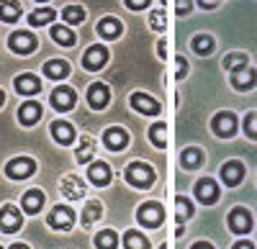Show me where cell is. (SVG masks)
Instances as JSON below:
<instances>
[{"label": "cell", "instance_id": "cell-1", "mask_svg": "<svg viewBox=\"0 0 257 249\" xmlns=\"http://www.w3.org/2000/svg\"><path fill=\"white\" fill-rule=\"evenodd\" d=\"M126 180L137 185V188H147V185H152L155 182V172L149 164H142V162H132L126 167Z\"/></svg>", "mask_w": 257, "mask_h": 249}, {"label": "cell", "instance_id": "cell-2", "mask_svg": "<svg viewBox=\"0 0 257 249\" xmlns=\"http://www.w3.org/2000/svg\"><path fill=\"white\" fill-rule=\"evenodd\" d=\"M34 170H36V162H34V159H29V157H16V159L8 162L6 175L13 177V180H24V177L34 175Z\"/></svg>", "mask_w": 257, "mask_h": 249}, {"label": "cell", "instance_id": "cell-3", "mask_svg": "<svg viewBox=\"0 0 257 249\" xmlns=\"http://www.w3.org/2000/svg\"><path fill=\"white\" fill-rule=\"evenodd\" d=\"M213 126V134L216 136H234V131H237V118H234V113H216L211 121Z\"/></svg>", "mask_w": 257, "mask_h": 249}, {"label": "cell", "instance_id": "cell-4", "mask_svg": "<svg viewBox=\"0 0 257 249\" xmlns=\"http://www.w3.org/2000/svg\"><path fill=\"white\" fill-rule=\"evenodd\" d=\"M11 49L18 52V54H31V52L36 49L34 34H29V31H16V34L11 36Z\"/></svg>", "mask_w": 257, "mask_h": 249}, {"label": "cell", "instance_id": "cell-5", "mask_svg": "<svg viewBox=\"0 0 257 249\" xmlns=\"http://www.w3.org/2000/svg\"><path fill=\"white\" fill-rule=\"evenodd\" d=\"M229 229L237 231V234H247L252 229V216L244 208H234L229 213Z\"/></svg>", "mask_w": 257, "mask_h": 249}, {"label": "cell", "instance_id": "cell-6", "mask_svg": "<svg viewBox=\"0 0 257 249\" xmlns=\"http://www.w3.org/2000/svg\"><path fill=\"white\" fill-rule=\"evenodd\" d=\"M82 62H85V67H88V70H100L105 62H108V49L95 44V47H90L88 52H85V59Z\"/></svg>", "mask_w": 257, "mask_h": 249}, {"label": "cell", "instance_id": "cell-7", "mask_svg": "<svg viewBox=\"0 0 257 249\" xmlns=\"http://www.w3.org/2000/svg\"><path fill=\"white\" fill-rule=\"evenodd\" d=\"M162 218H165V213L160 208V203H144L139 208V221L147 226H157V223H162Z\"/></svg>", "mask_w": 257, "mask_h": 249}, {"label": "cell", "instance_id": "cell-8", "mask_svg": "<svg viewBox=\"0 0 257 249\" xmlns=\"http://www.w3.org/2000/svg\"><path fill=\"white\" fill-rule=\"evenodd\" d=\"M52 106L57 111H70L75 106V90L72 88H57L52 93Z\"/></svg>", "mask_w": 257, "mask_h": 249}, {"label": "cell", "instance_id": "cell-9", "mask_svg": "<svg viewBox=\"0 0 257 249\" xmlns=\"http://www.w3.org/2000/svg\"><path fill=\"white\" fill-rule=\"evenodd\" d=\"M132 106H134L137 111L147 113V116H157V113H160V103H157L155 98L144 95V93H134V95H132Z\"/></svg>", "mask_w": 257, "mask_h": 249}, {"label": "cell", "instance_id": "cell-10", "mask_svg": "<svg viewBox=\"0 0 257 249\" xmlns=\"http://www.w3.org/2000/svg\"><path fill=\"white\" fill-rule=\"evenodd\" d=\"M75 221V213L70 208H62V205H57V208L49 213V223L54 226V229H62V231H67L70 226Z\"/></svg>", "mask_w": 257, "mask_h": 249}, {"label": "cell", "instance_id": "cell-11", "mask_svg": "<svg viewBox=\"0 0 257 249\" xmlns=\"http://www.w3.org/2000/svg\"><path fill=\"white\" fill-rule=\"evenodd\" d=\"M103 141H105V147L108 149H113V152H121V149H126V144H128V136H126V131L123 129H108L103 134Z\"/></svg>", "mask_w": 257, "mask_h": 249}, {"label": "cell", "instance_id": "cell-12", "mask_svg": "<svg viewBox=\"0 0 257 249\" xmlns=\"http://www.w3.org/2000/svg\"><path fill=\"white\" fill-rule=\"evenodd\" d=\"M62 195H64V198H70V200L82 198V195H85V185H82V180L75 177V175H67V177L62 180Z\"/></svg>", "mask_w": 257, "mask_h": 249}, {"label": "cell", "instance_id": "cell-13", "mask_svg": "<svg viewBox=\"0 0 257 249\" xmlns=\"http://www.w3.org/2000/svg\"><path fill=\"white\" fill-rule=\"evenodd\" d=\"M254 80H257L254 70L252 67H242V70H237L231 75V85L237 90H249V88H254Z\"/></svg>", "mask_w": 257, "mask_h": 249}, {"label": "cell", "instance_id": "cell-14", "mask_svg": "<svg viewBox=\"0 0 257 249\" xmlns=\"http://www.w3.org/2000/svg\"><path fill=\"white\" fill-rule=\"evenodd\" d=\"M196 198L201 200V203H213L219 198V188H216V182L213 180H201V182H196Z\"/></svg>", "mask_w": 257, "mask_h": 249}, {"label": "cell", "instance_id": "cell-15", "mask_svg": "<svg viewBox=\"0 0 257 249\" xmlns=\"http://www.w3.org/2000/svg\"><path fill=\"white\" fill-rule=\"evenodd\" d=\"M21 226V213L13 208V205H6L3 211H0V229L3 231H16Z\"/></svg>", "mask_w": 257, "mask_h": 249}, {"label": "cell", "instance_id": "cell-16", "mask_svg": "<svg viewBox=\"0 0 257 249\" xmlns=\"http://www.w3.org/2000/svg\"><path fill=\"white\" fill-rule=\"evenodd\" d=\"M242 177H244L242 162H226L224 167H221V180H224L226 185H237Z\"/></svg>", "mask_w": 257, "mask_h": 249}, {"label": "cell", "instance_id": "cell-17", "mask_svg": "<svg viewBox=\"0 0 257 249\" xmlns=\"http://www.w3.org/2000/svg\"><path fill=\"white\" fill-rule=\"evenodd\" d=\"M88 100H90V106H93L95 111L105 108V103H108V88L100 85V82L90 85V90H88Z\"/></svg>", "mask_w": 257, "mask_h": 249}, {"label": "cell", "instance_id": "cell-18", "mask_svg": "<svg viewBox=\"0 0 257 249\" xmlns=\"http://www.w3.org/2000/svg\"><path fill=\"white\" fill-rule=\"evenodd\" d=\"M16 90L24 95H34L41 90V82L36 75H21V77H16Z\"/></svg>", "mask_w": 257, "mask_h": 249}, {"label": "cell", "instance_id": "cell-19", "mask_svg": "<svg viewBox=\"0 0 257 249\" xmlns=\"http://www.w3.org/2000/svg\"><path fill=\"white\" fill-rule=\"evenodd\" d=\"M88 175H90V180L95 185H108L111 182V170H108V164H105V162H93Z\"/></svg>", "mask_w": 257, "mask_h": 249}, {"label": "cell", "instance_id": "cell-20", "mask_svg": "<svg viewBox=\"0 0 257 249\" xmlns=\"http://www.w3.org/2000/svg\"><path fill=\"white\" fill-rule=\"evenodd\" d=\"M39 116H41V106H39V103H34V100L24 103V106H21V111H18L21 123H26V126H29V123H36Z\"/></svg>", "mask_w": 257, "mask_h": 249}, {"label": "cell", "instance_id": "cell-21", "mask_svg": "<svg viewBox=\"0 0 257 249\" xmlns=\"http://www.w3.org/2000/svg\"><path fill=\"white\" fill-rule=\"evenodd\" d=\"M52 134H54V139L62 141V144H70V141L75 139V131H72V126H70L67 121H57V123H52Z\"/></svg>", "mask_w": 257, "mask_h": 249}, {"label": "cell", "instance_id": "cell-22", "mask_svg": "<svg viewBox=\"0 0 257 249\" xmlns=\"http://www.w3.org/2000/svg\"><path fill=\"white\" fill-rule=\"evenodd\" d=\"M44 72L52 80H62V77H67L70 67H67V62H62V59H52V62H47V65H44Z\"/></svg>", "mask_w": 257, "mask_h": 249}, {"label": "cell", "instance_id": "cell-23", "mask_svg": "<svg viewBox=\"0 0 257 249\" xmlns=\"http://www.w3.org/2000/svg\"><path fill=\"white\" fill-rule=\"evenodd\" d=\"M98 31L105 36V39H113L121 34V21L118 18H103L100 24H98Z\"/></svg>", "mask_w": 257, "mask_h": 249}, {"label": "cell", "instance_id": "cell-24", "mask_svg": "<svg viewBox=\"0 0 257 249\" xmlns=\"http://www.w3.org/2000/svg\"><path fill=\"white\" fill-rule=\"evenodd\" d=\"M41 203H44V193H41V190H29V193L24 195V211L36 213V211L41 208Z\"/></svg>", "mask_w": 257, "mask_h": 249}, {"label": "cell", "instance_id": "cell-25", "mask_svg": "<svg viewBox=\"0 0 257 249\" xmlns=\"http://www.w3.org/2000/svg\"><path fill=\"white\" fill-rule=\"evenodd\" d=\"M193 52L196 54H211L213 52V39L206 36V34H198V36H193Z\"/></svg>", "mask_w": 257, "mask_h": 249}, {"label": "cell", "instance_id": "cell-26", "mask_svg": "<svg viewBox=\"0 0 257 249\" xmlns=\"http://www.w3.org/2000/svg\"><path fill=\"white\" fill-rule=\"evenodd\" d=\"M52 39L59 41L62 47H72V44H75V34H72L67 26H54V29H52Z\"/></svg>", "mask_w": 257, "mask_h": 249}, {"label": "cell", "instance_id": "cell-27", "mask_svg": "<svg viewBox=\"0 0 257 249\" xmlns=\"http://www.w3.org/2000/svg\"><path fill=\"white\" fill-rule=\"evenodd\" d=\"M123 246H126V249H149V241H147L139 231H126Z\"/></svg>", "mask_w": 257, "mask_h": 249}, {"label": "cell", "instance_id": "cell-28", "mask_svg": "<svg viewBox=\"0 0 257 249\" xmlns=\"http://www.w3.org/2000/svg\"><path fill=\"white\" fill-rule=\"evenodd\" d=\"M116 234L113 231H108V229H105V231H100L98 236H95V246L98 249H116Z\"/></svg>", "mask_w": 257, "mask_h": 249}, {"label": "cell", "instance_id": "cell-29", "mask_svg": "<svg viewBox=\"0 0 257 249\" xmlns=\"http://www.w3.org/2000/svg\"><path fill=\"white\" fill-rule=\"evenodd\" d=\"M224 67L226 70H242V67H247V57L242 54V52H234V54H229L226 59H224Z\"/></svg>", "mask_w": 257, "mask_h": 249}, {"label": "cell", "instance_id": "cell-30", "mask_svg": "<svg viewBox=\"0 0 257 249\" xmlns=\"http://www.w3.org/2000/svg\"><path fill=\"white\" fill-rule=\"evenodd\" d=\"M100 203H88V205H85V211H82V223L85 226H90L93 221H98L100 218Z\"/></svg>", "mask_w": 257, "mask_h": 249}, {"label": "cell", "instance_id": "cell-31", "mask_svg": "<svg viewBox=\"0 0 257 249\" xmlns=\"http://www.w3.org/2000/svg\"><path fill=\"white\" fill-rule=\"evenodd\" d=\"M49 21H54V11H52V8H39V11L31 13V24H34V26L49 24Z\"/></svg>", "mask_w": 257, "mask_h": 249}, {"label": "cell", "instance_id": "cell-32", "mask_svg": "<svg viewBox=\"0 0 257 249\" xmlns=\"http://www.w3.org/2000/svg\"><path fill=\"white\" fill-rule=\"evenodd\" d=\"M62 16H64V21H67V24H80V21L85 18V11L80 8V6H67L62 11Z\"/></svg>", "mask_w": 257, "mask_h": 249}, {"label": "cell", "instance_id": "cell-33", "mask_svg": "<svg viewBox=\"0 0 257 249\" xmlns=\"http://www.w3.org/2000/svg\"><path fill=\"white\" fill-rule=\"evenodd\" d=\"M21 16V6L18 3H3L0 6V18L3 21H16Z\"/></svg>", "mask_w": 257, "mask_h": 249}, {"label": "cell", "instance_id": "cell-34", "mask_svg": "<svg viewBox=\"0 0 257 249\" xmlns=\"http://www.w3.org/2000/svg\"><path fill=\"white\" fill-rule=\"evenodd\" d=\"M149 139H152L157 147H165V141H167V131H165V126L162 123H155L152 129H149Z\"/></svg>", "mask_w": 257, "mask_h": 249}, {"label": "cell", "instance_id": "cell-35", "mask_svg": "<svg viewBox=\"0 0 257 249\" xmlns=\"http://www.w3.org/2000/svg\"><path fill=\"white\" fill-rule=\"evenodd\" d=\"M201 159H203L201 149H185L183 152V164L185 167H196V164H201Z\"/></svg>", "mask_w": 257, "mask_h": 249}, {"label": "cell", "instance_id": "cell-36", "mask_svg": "<svg viewBox=\"0 0 257 249\" xmlns=\"http://www.w3.org/2000/svg\"><path fill=\"white\" fill-rule=\"evenodd\" d=\"M193 216V208H190V200L188 198H178V221L183 223L185 218Z\"/></svg>", "mask_w": 257, "mask_h": 249}, {"label": "cell", "instance_id": "cell-37", "mask_svg": "<svg viewBox=\"0 0 257 249\" xmlns=\"http://www.w3.org/2000/svg\"><path fill=\"white\" fill-rule=\"evenodd\" d=\"M90 157H93V141L82 139V147L77 149V162H90Z\"/></svg>", "mask_w": 257, "mask_h": 249}, {"label": "cell", "instance_id": "cell-38", "mask_svg": "<svg viewBox=\"0 0 257 249\" xmlns=\"http://www.w3.org/2000/svg\"><path fill=\"white\" fill-rule=\"evenodd\" d=\"M244 126H247V134H249L252 139H257V113H249V116L244 118Z\"/></svg>", "mask_w": 257, "mask_h": 249}, {"label": "cell", "instance_id": "cell-39", "mask_svg": "<svg viewBox=\"0 0 257 249\" xmlns=\"http://www.w3.org/2000/svg\"><path fill=\"white\" fill-rule=\"evenodd\" d=\"M162 26H165V16L160 11H155L152 13V29H162Z\"/></svg>", "mask_w": 257, "mask_h": 249}, {"label": "cell", "instance_id": "cell-40", "mask_svg": "<svg viewBox=\"0 0 257 249\" xmlns=\"http://www.w3.org/2000/svg\"><path fill=\"white\" fill-rule=\"evenodd\" d=\"M126 6L132 8V11H142V8H147L144 0H126Z\"/></svg>", "mask_w": 257, "mask_h": 249}, {"label": "cell", "instance_id": "cell-41", "mask_svg": "<svg viewBox=\"0 0 257 249\" xmlns=\"http://www.w3.org/2000/svg\"><path fill=\"white\" fill-rule=\"evenodd\" d=\"M175 11H178V16H185V13H190V3H178Z\"/></svg>", "mask_w": 257, "mask_h": 249}, {"label": "cell", "instance_id": "cell-42", "mask_svg": "<svg viewBox=\"0 0 257 249\" xmlns=\"http://www.w3.org/2000/svg\"><path fill=\"white\" fill-rule=\"evenodd\" d=\"M185 65H188L185 59H178V77H183V75L188 72V67H185Z\"/></svg>", "mask_w": 257, "mask_h": 249}, {"label": "cell", "instance_id": "cell-43", "mask_svg": "<svg viewBox=\"0 0 257 249\" xmlns=\"http://www.w3.org/2000/svg\"><path fill=\"white\" fill-rule=\"evenodd\" d=\"M234 249H254L249 241H239V244H234Z\"/></svg>", "mask_w": 257, "mask_h": 249}, {"label": "cell", "instance_id": "cell-44", "mask_svg": "<svg viewBox=\"0 0 257 249\" xmlns=\"http://www.w3.org/2000/svg\"><path fill=\"white\" fill-rule=\"evenodd\" d=\"M193 249H213V246L206 244V241H198V244H193Z\"/></svg>", "mask_w": 257, "mask_h": 249}, {"label": "cell", "instance_id": "cell-45", "mask_svg": "<svg viewBox=\"0 0 257 249\" xmlns=\"http://www.w3.org/2000/svg\"><path fill=\"white\" fill-rule=\"evenodd\" d=\"M11 249H29V246H26V244H13Z\"/></svg>", "mask_w": 257, "mask_h": 249}, {"label": "cell", "instance_id": "cell-46", "mask_svg": "<svg viewBox=\"0 0 257 249\" xmlns=\"http://www.w3.org/2000/svg\"><path fill=\"white\" fill-rule=\"evenodd\" d=\"M0 106H3V93H0Z\"/></svg>", "mask_w": 257, "mask_h": 249}]
</instances>
